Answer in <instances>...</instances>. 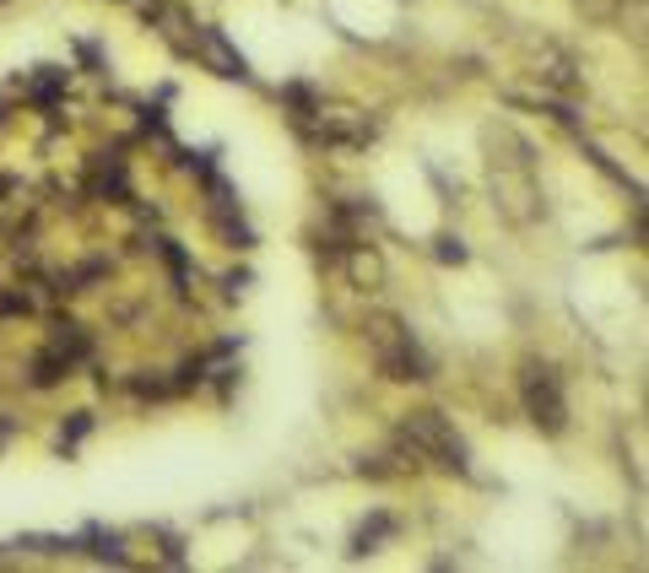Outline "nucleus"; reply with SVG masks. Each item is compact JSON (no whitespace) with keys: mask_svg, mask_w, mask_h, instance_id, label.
Listing matches in <instances>:
<instances>
[{"mask_svg":"<svg viewBox=\"0 0 649 573\" xmlns=\"http://www.w3.org/2000/svg\"><path fill=\"white\" fill-rule=\"evenodd\" d=\"M368 346H374V363H379L384 379H395V384L433 379V357L422 352V341L395 314H374V319H368Z\"/></svg>","mask_w":649,"mask_h":573,"instance_id":"1","label":"nucleus"},{"mask_svg":"<svg viewBox=\"0 0 649 573\" xmlns=\"http://www.w3.org/2000/svg\"><path fill=\"white\" fill-rule=\"evenodd\" d=\"M401 444L412 449V455L433 460L439 471H455V476L471 471V449H466V438L455 433V422H449L444 411H406Z\"/></svg>","mask_w":649,"mask_h":573,"instance_id":"2","label":"nucleus"},{"mask_svg":"<svg viewBox=\"0 0 649 573\" xmlns=\"http://www.w3.org/2000/svg\"><path fill=\"white\" fill-rule=\"evenodd\" d=\"M520 395H525V411H531V422H536L541 433L558 438V433L568 428V401H563V384H558V373H552V368L525 363V373H520Z\"/></svg>","mask_w":649,"mask_h":573,"instance_id":"3","label":"nucleus"},{"mask_svg":"<svg viewBox=\"0 0 649 573\" xmlns=\"http://www.w3.org/2000/svg\"><path fill=\"white\" fill-rule=\"evenodd\" d=\"M298 130L309 141H320V146H368L374 141V119L352 114V109H314Z\"/></svg>","mask_w":649,"mask_h":573,"instance_id":"4","label":"nucleus"},{"mask_svg":"<svg viewBox=\"0 0 649 573\" xmlns=\"http://www.w3.org/2000/svg\"><path fill=\"white\" fill-rule=\"evenodd\" d=\"M195 55H201L217 76H228V82H249V65H244V55L222 38V28H195Z\"/></svg>","mask_w":649,"mask_h":573,"instance_id":"5","label":"nucleus"},{"mask_svg":"<svg viewBox=\"0 0 649 573\" xmlns=\"http://www.w3.org/2000/svg\"><path fill=\"white\" fill-rule=\"evenodd\" d=\"M49 346L65 357V363H82V357L92 352V341H87V330L82 325H55V336H49Z\"/></svg>","mask_w":649,"mask_h":573,"instance_id":"6","label":"nucleus"},{"mask_svg":"<svg viewBox=\"0 0 649 573\" xmlns=\"http://www.w3.org/2000/svg\"><path fill=\"white\" fill-rule=\"evenodd\" d=\"M65 373H71V363H65V357L55 352V346H44V352L33 357V384H38V390H49V384H60Z\"/></svg>","mask_w":649,"mask_h":573,"instance_id":"7","label":"nucleus"},{"mask_svg":"<svg viewBox=\"0 0 649 573\" xmlns=\"http://www.w3.org/2000/svg\"><path fill=\"white\" fill-rule=\"evenodd\" d=\"M65 87V71H55V65H38V71L28 76V98L33 103H55Z\"/></svg>","mask_w":649,"mask_h":573,"instance_id":"8","label":"nucleus"},{"mask_svg":"<svg viewBox=\"0 0 649 573\" xmlns=\"http://www.w3.org/2000/svg\"><path fill=\"white\" fill-rule=\"evenodd\" d=\"M395 530V519L390 514H374V519H363V525H357V536H352V552L363 557V552H374V546L384 541Z\"/></svg>","mask_w":649,"mask_h":573,"instance_id":"9","label":"nucleus"},{"mask_svg":"<svg viewBox=\"0 0 649 573\" xmlns=\"http://www.w3.org/2000/svg\"><path fill=\"white\" fill-rule=\"evenodd\" d=\"M82 541L92 546V557H98V563H114V568H125V563H130V557H125V546H119V536H103L98 525H92Z\"/></svg>","mask_w":649,"mask_h":573,"instance_id":"10","label":"nucleus"},{"mask_svg":"<svg viewBox=\"0 0 649 573\" xmlns=\"http://www.w3.org/2000/svg\"><path fill=\"white\" fill-rule=\"evenodd\" d=\"M157 249H163V260H168V271H174V287L184 292V287H190V260H184V249L174 244V238H157Z\"/></svg>","mask_w":649,"mask_h":573,"instance_id":"11","label":"nucleus"},{"mask_svg":"<svg viewBox=\"0 0 649 573\" xmlns=\"http://www.w3.org/2000/svg\"><path fill=\"white\" fill-rule=\"evenodd\" d=\"M87 428H92V417H87V411H76V417H71V428L60 433V449H76V444L87 438Z\"/></svg>","mask_w":649,"mask_h":573,"instance_id":"12","label":"nucleus"},{"mask_svg":"<svg viewBox=\"0 0 649 573\" xmlns=\"http://www.w3.org/2000/svg\"><path fill=\"white\" fill-rule=\"evenodd\" d=\"M439 260L444 265H466V244H460V238H439Z\"/></svg>","mask_w":649,"mask_h":573,"instance_id":"13","label":"nucleus"},{"mask_svg":"<svg viewBox=\"0 0 649 573\" xmlns=\"http://www.w3.org/2000/svg\"><path fill=\"white\" fill-rule=\"evenodd\" d=\"M6 438H11V422H6V417H0V444H6Z\"/></svg>","mask_w":649,"mask_h":573,"instance_id":"14","label":"nucleus"}]
</instances>
